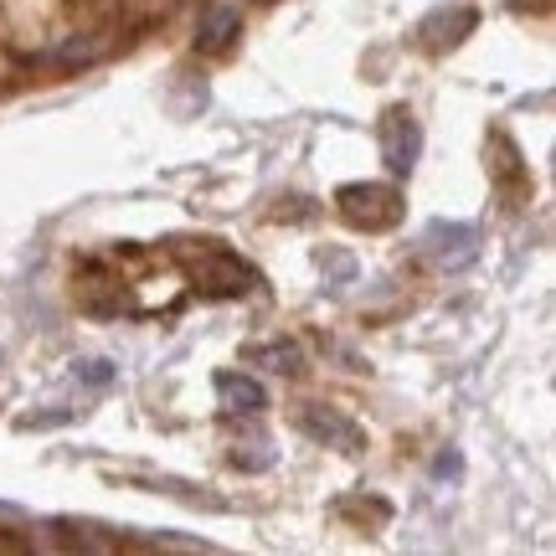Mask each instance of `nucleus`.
Instances as JSON below:
<instances>
[{
    "mask_svg": "<svg viewBox=\"0 0 556 556\" xmlns=\"http://www.w3.org/2000/svg\"><path fill=\"white\" fill-rule=\"evenodd\" d=\"M340 212L366 227V232H381V227H392L402 222V197L392 186H377V180H366V186H340Z\"/></svg>",
    "mask_w": 556,
    "mask_h": 556,
    "instance_id": "f257e3e1",
    "label": "nucleus"
},
{
    "mask_svg": "<svg viewBox=\"0 0 556 556\" xmlns=\"http://www.w3.org/2000/svg\"><path fill=\"white\" fill-rule=\"evenodd\" d=\"M191 278H197L201 294H217V299H238L258 283V274H253L248 263L232 258V253H222V248H206V253L191 263Z\"/></svg>",
    "mask_w": 556,
    "mask_h": 556,
    "instance_id": "f03ea898",
    "label": "nucleus"
},
{
    "mask_svg": "<svg viewBox=\"0 0 556 556\" xmlns=\"http://www.w3.org/2000/svg\"><path fill=\"white\" fill-rule=\"evenodd\" d=\"M422 248L438 268H464V263L479 258V227L475 222H433L422 232Z\"/></svg>",
    "mask_w": 556,
    "mask_h": 556,
    "instance_id": "7ed1b4c3",
    "label": "nucleus"
},
{
    "mask_svg": "<svg viewBox=\"0 0 556 556\" xmlns=\"http://www.w3.org/2000/svg\"><path fill=\"white\" fill-rule=\"evenodd\" d=\"M417 155H422V129L407 109H392L387 119H381V160L392 165V170H413Z\"/></svg>",
    "mask_w": 556,
    "mask_h": 556,
    "instance_id": "20e7f679",
    "label": "nucleus"
},
{
    "mask_svg": "<svg viewBox=\"0 0 556 556\" xmlns=\"http://www.w3.org/2000/svg\"><path fill=\"white\" fill-rule=\"evenodd\" d=\"M475 11L469 5H438L433 16L417 26V37L428 41V47H454V41H464L469 31H475Z\"/></svg>",
    "mask_w": 556,
    "mask_h": 556,
    "instance_id": "39448f33",
    "label": "nucleus"
},
{
    "mask_svg": "<svg viewBox=\"0 0 556 556\" xmlns=\"http://www.w3.org/2000/svg\"><path fill=\"white\" fill-rule=\"evenodd\" d=\"M217 397H222V413H263V407H268L263 381L242 377V371H222V377H217Z\"/></svg>",
    "mask_w": 556,
    "mask_h": 556,
    "instance_id": "423d86ee",
    "label": "nucleus"
},
{
    "mask_svg": "<svg viewBox=\"0 0 556 556\" xmlns=\"http://www.w3.org/2000/svg\"><path fill=\"white\" fill-rule=\"evenodd\" d=\"M238 31H242L238 11H232V5H212V11L197 21V47H201V52H222V47L238 37Z\"/></svg>",
    "mask_w": 556,
    "mask_h": 556,
    "instance_id": "0eeeda50",
    "label": "nucleus"
},
{
    "mask_svg": "<svg viewBox=\"0 0 556 556\" xmlns=\"http://www.w3.org/2000/svg\"><path fill=\"white\" fill-rule=\"evenodd\" d=\"M304 433L319 443H340V448H361V428L345 422L340 413H304Z\"/></svg>",
    "mask_w": 556,
    "mask_h": 556,
    "instance_id": "6e6552de",
    "label": "nucleus"
},
{
    "mask_svg": "<svg viewBox=\"0 0 556 556\" xmlns=\"http://www.w3.org/2000/svg\"><path fill=\"white\" fill-rule=\"evenodd\" d=\"M73 377L83 381V387H93V392H103V387H114V377H119V366L103 356H88V361H73Z\"/></svg>",
    "mask_w": 556,
    "mask_h": 556,
    "instance_id": "1a4fd4ad",
    "label": "nucleus"
},
{
    "mask_svg": "<svg viewBox=\"0 0 556 556\" xmlns=\"http://www.w3.org/2000/svg\"><path fill=\"white\" fill-rule=\"evenodd\" d=\"M248 361H258V366H268V371H299V351L294 345H253L248 351Z\"/></svg>",
    "mask_w": 556,
    "mask_h": 556,
    "instance_id": "9d476101",
    "label": "nucleus"
},
{
    "mask_svg": "<svg viewBox=\"0 0 556 556\" xmlns=\"http://www.w3.org/2000/svg\"><path fill=\"white\" fill-rule=\"evenodd\" d=\"M433 469H438V475H458V454H443Z\"/></svg>",
    "mask_w": 556,
    "mask_h": 556,
    "instance_id": "9b49d317",
    "label": "nucleus"
}]
</instances>
